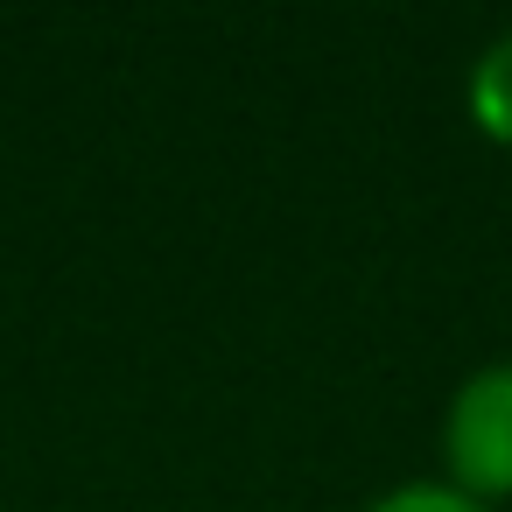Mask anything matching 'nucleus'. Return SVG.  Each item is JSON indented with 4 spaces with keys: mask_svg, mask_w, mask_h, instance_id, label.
Segmentation results:
<instances>
[{
    "mask_svg": "<svg viewBox=\"0 0 512 512\" xmlns=\"http://www.w3.org/2000/svg\"><path fill=\"white\" fill-rule=\"evenodd\" d=\"M463 106H470V127H477L484 141L512 148V29H498V36L470 57Z\"/></svg>",
    "mask_w": 512,
    "mask_h": 512,
    "instance_id": "f03ea898",
    "label": "nucleus"
},
{
    "mask_svg": "<svg viewBox=\"0 0 512 512\" xmlns=\"http://www.w3.org/2000/svg\"><path fill=\"white\" fill-rule=\"evenodd\" d=\"M442 484L491 512L512 498V358H491L456 379L442 407Z\"/></svg>",
    "mask_w": 512,
    "mask_h": 512,
    "instance_id": "f257e3e1",
    "label": "nucleus"
},
{
    "mask_svg": "<svg viewBox=\"0 0 512 512\" xmlns=\"http://www.w3.org/2000/svg\"><path fill=\"white\" fill-rule=\"evenodd\" d=\"M365 512H491V505L463 498V491H456V484H442V477H407V484L379 491Z\"/></svg>",
    "mask_w": 512,
    "mask_h": 512,
    "instance_id": "7ed1b4c3",
    "label": "nucleus"
}]
</instances>
